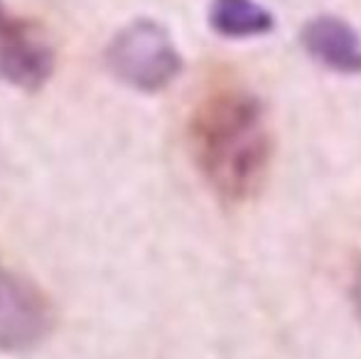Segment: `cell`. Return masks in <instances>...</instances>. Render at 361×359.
<instances>
[{
	"instance_id": "obj_1",
	"label": "cell",
	"mask_w": 361,
	"mask_h": 359,
	"mask_svg": "<svg viewBox=\"0 0 361 359\" xmlns=\"http://www.w3.org/2000/svg\"><path fill=\"white\" fill-rule=\"evenodd\" d=\"M190 153L219 200L243 205L261 195L276 155L268 111L253 91L219 84L195 104L187 123Z\"/></svg>"
},
{
	"instance_id": "obj_2",
	"label": "cell",
	"mask_w": 361,
	"mask_h": 359,
	"mask_svg": "<svg viewBox=\"0 0 361 359\" xmlns=\"http://www.w3.org/2000/svg\"><path fill=\"white\" fill-rule=\"evenodd\" d=\"M111 74L126 87L157 94L182 72V54L172 35L155 20H133L114 35L106 47Z\"/></svg>"
},
{
	"instance_id": "obj_3",
	"label": "cell",
	"mask_w": 361,
	"mask_h": 359,
	"mask_svg": "<svg viewBox=\"0 0 361 359\" xmlns=\"http://www.w3.org/2000/svg\"><path fill=\"white\" fill-rule=\"evenodd\" d=\"M49 296L30 278L0 266V352L20 355L39 347L54 330Z\"/></svg>"
},
{
	"instance_id": "obj_4",
	"label": "cell",
	"mask_w": 361,
	"mask_h": 359,
	"mask_svg": "<svg viewBox=\"0 0 361 359\" xmlns=\"http://www.w3.org/2000/svg\"><path fill=\"white\" fill-rule=\"evenodd\" d=\"M57 67L54 44L35 20L0 18V82L23 91H37L52 79Z\"/></svg>"
},
{
	"instance_id": "obj_5",
	"label": "cell",
	"mask_w": 361,
	"mask_h": 359,
	"mask_svg": "<svg viewBox=\"0 0 361 359\" xmlns=\"http://www.w3.org/2000/svg\"><path fill=\"white\" fill-rule=\"evenodd\" d=\"M302 47L324 69L337 74H361V37L337 15H317L302 28Z\"/></svg>"
},
{
	"instance_id": "obj_6",
	"label": "cell",
	"mask_w": 361,
	"mask_h": 359,
	"mask_svg": "<svg viewBox=\"0 0 361 359\" xmlns=\"http://www.w3.org/2000/svg\"><path fill=\"white\" fill-rule=\"evenodd\" d=\"M209 25L221 37H261L276 28V18L256 0H212Z\"/></svg>"
},
{
	"instance_id": "obj_7",
	"label": "cell",
	"mask_w": 361,
	"mask_h": 359,
	"mask_svg": "<svg viewBox=\"0 0 361 359\" xmlns=\"http://www.w3.org/2000/svg\"><path fill=\"white\" fill-rule=\"evenodd\" d=\"M352 305H354V315H357L359 325H361V264L354 271L352 278Z\"/></svg>"
},
{
	"instance_id": "obj_8",
	"label": "cell",
	"mask_w": 361,
	"mask_h": 359,
	"mask_svg": "<svg viewBox=\"0 0 361 359\" xmlns=\"http://www.w3.org/2000/svg\"><path fill=\"white\" fill-rule=\"evenodd\" d=\"M5 15V8H3V0H0V18Z\"/></svg>"
}]
</instances>
